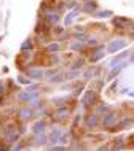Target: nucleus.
Wrapping results in <instances>:
<instances>
[{"label":"nucleus","instance_id":"1","mask_svg":"<svg viewBox=\"0 0 134 151\" xmlns=\"http://www.w3.org/2000/svg\"><path fill=\"white\" fill-rule=\"evenodd\" d=\"M42 14H43L45 21L50 24H58L61 19L59 10H56L53 5H46V3H43V6H42Z\"/></svg>","mask_w":134,"mask_h":151},{"label":"nucleus","instance_id":"2","mask_svg":"<svg viewBox=\"0 0 134 151\" xmlns=\"http://www.w3.org/2000/svg\"><path fill=\"white\" fill-rule=\"evenodd\" d=\"M19 134H21V132H19V130L16 129V127H8V129L3 130L2 137L5 138V142H7L8 145H10V148H11V145H13L14 142L19 138Z\"/></svg>","mask_w":134,"mask_h":151},{"label":"nucleus","instance_id":"3","mask_svg":"<svg viewBox=\"0 0 134 151\" xmlns=\"http://www.w3.org/2000/svg\"><path fill=\"white\" fill-rule=\"evenodd\" d=\"M96 100H97V92L93 91V89H89V91L85 92V96L82 99V104H83V107H89V105H94Z\"/></svg>","mask_w":134,"mask_h":151},{"label":"nucleus","instance_id":"4","mask_svg":"<svg viewBox=\"0 0 134 151\" xmlns=\"http://www.w3.org/2000/svg\"><path fill=\"white\" fill-rule=\"evenodd\" d=\"M115 124H117V115L113 111L107 113V115L102 118V121H101V126H102L104 129H109V127H112V126H115Z\"/></svg>","mask_w":134,"mask_h":151},{"label":"nucleus","instance_id":"5","mask_svg":"<svg viewBox=\"0 0 134 151\" xmlns=\"http://www.w3.org/2000/svg\"><path fill=\"white\" fill-rule=\"evenodd\" d=\"M85 124H86L88 129H96L97 126L101 124L99 122V115H96V113H93V115H86V118H85Z\"/></svg>","mask_w":134,"mask_h":151},{"label":"nucleus","instance_id":"6","mask_svg":"<svg viewBox=\"0 0 134 151\" xmlns=\"http://www.w3.org/2000/svg\"><path fill=\"white\" fill-rule=\"evenodd\" d=\"M26 75H27V78H30V80H40V78L45 76V72L42 70V68L30 67V68H26Z\"/></svg>","mask_w":134,"mask_h":151},{"label":"nucleus","instance_id":"7","mask_svg":"<svg viewBox=\"0 0 134 151\" xmlns=\"http://www.w3.org/2000/svg\"><path fill=\"white\" fill-rule=\"evenodd\" d=\"M62 134H64V130L61 129V127H56V129L51 130V134L48 135V142L51 143V146L56 145V143H59V138H61V135H62Z\"/></svg>","mask_w":134,"mask_h":151},{"label":"nucleus","instance_id":"8","mask_svg":"<svg viewBox=\"0 0 134 151\" xmlns=\"http://www.w3.org/2000/svg\"><path fill=\"white\" fill-rule=\"evenodd\" d=\"M113 24H115L117 29H125V27L128 26H133V21L128 18H121V16H117V18H113Z\"/></svg>","mask_w":134,"mask_h":151},{"label":"nucleus","instance_id":"9","mask_svg":"<svg viewBox=\"0 0 134 151\" xmlns=\"http://www.w3.org/2000/svg\"><path fill=\"white\" fill-rule=\"evenodd\" d=\"M126 46V42L125 40H113V42L107 46V51L109 52H117L118 50H121V48Z\"/></svg>","mask_w":134,"mask_h":151},{"label":"nucleus","instance_id":"10","mask_svg":"<svg viewBox=\"0 0 134 151\" xmlns=\"http://www.w3.org/2000/svg\"><path fill=\"white\" fill-rule=\"evenodd\" d=\"M80 13H82V6H75L74 10H72L70 13L66 16V19H64V26H70L72 21H74V18H77Z\"/></svg>","mask_w":134,"mask_h":151},{"label":"nucleus","instance_id":"11","mask_svg":"<svg viewBox=\"0 0 134 151\" xmlns=\"http://www.w3.org/2000/svg\"><path fill=\"white\" fill-rule=\"evenodd\" d=\"M69 115H70V110L66 108V107H59L58 110H56V113H54V116H56V119L58 121H66Z\"/></svg>","mask_w":134,"mask_h":151},{"label":"nucleus","instance_id":"12","mask_svg":"<svg viewBox=\"0 0 134 151\" xmlns=\"http://www.w3.org/2000/svg\"><path fill=\"white\" fill-rule=\"evenodd\" d=\"M82 11L83 13H88V14H94L97 11V3L93 0V2H85L83 6H82Z\"/></svg>","mask_w":134,"mask_h":151},{"label":"nucleus","instance_id":"13","mask_svg":"<svg viewBox=\"0 0 134 151\" xmlns=\"http://www.w3.org/2000/svg\"><path fill=\"white\" fill-rule=\"evenodd\" d=\"M19 118H21L22 121H27V119H30L32 116H34V111H32L30 108H27V107H22L21 110H19Z\"/></svg>","mask_w":134,"mask_h":151},{"label":"nucleus","instance_id":"14","mask_svg":"<svg viewBox=\"0 0 134 151\" xmlns=\"http://www.w3.org/2000/svg\"><path fill=\"white\" fill-rule=\"evenodd\" d=\"M45 127H46V122H45L43 119H40L32 126V132L34 134H42V132H45Z\"/></svg>","mask_w":134,"mask_h":151},{"label":"nucleus","instance_id":"15","mask_svg":"<svg viewBox=\"0 0 134 151\" xmlns=\"http://www.w3.org/2000/svg\"><path fill=\"white\" fill-rule=\"evenodd\" d=\"M110 111H112V108L109 107V105H104V104H99L96 107V110H94L96 115H102V116H105L107 113H110Z\"/></svg>","mask_w":134,"mask_h":151},{"label":"nucleus","instance_id":"16","mask_svg":"<svg viewBox=\"0 0 134 151\" xmlns=\"http://www.w3.org/2000/svg\"><path fill=\"white\" fill-rule=\"evenodd\" d=\"M59 51H61V45L58 42H53V43L46 45V52H50V54H58Z\"/></svg>","mask_w":134,"mask_h":151},{"label":"nucleus","instance_id":"17","mask_svg":"<svg viewBox=\"0 0 134 151\" xmlns=\"http://www.w3.org/2000/svg\"><path fill=\"white\" fill-rule=\"evenodd\" d=\"M133 126H134V121H133V119H128V118H126V119H123V121H120V122H118V129H120V130H121V129L133 127Z\"/></svg>","mask_w":134,"mask_h":151},{"label":"nucleus","instance_id":"18","mask_svg":"<svg viewBox=\"0 0 134 151\" xmlns=\"http://www.w3.org/2000/svg\"><path fill=\"white\" fill-rule=\"evenodd\" d=\"M48 140V137L45 135V132L42 134H35V145H45Z\"/></svg>","mask_w":134,"mask_h":151},{"label":"nucleus","instance_id":"19","mask_svg":"<svg viewBox=\"0 0 134 151\" xmlns=\"http://www.w3.org/2000/svg\"><path fill=\"white\" fill-rule=\"evenodd\" d=\"M104 54H105V52H104L102 50H96V51H94V54H91L89 60H91V62H97L99 59H102V58H104Z\"/></svg>","mask_w":134,"mask_h":151},{"label":"nucleus","instance_id":"20","mask_svg":"<svg viewBox=\"0 0 134 151\" xmlns=\"http://www.w3.org/2000/svg\"><path fill=\"white\" fill-rule=\"evenodd\" d=\"M85 45H86V42H80V40H77L75 43L70 45V50L72 51H82L83 48H85Z\"/></svg>","mask_w":134,"mask_h":151},{"label":"nucleus","instance_id":"21","mask_svg":"<svg viewBox=\"0 0 134 151\" xmlns=\"http://www.w3.org/2000/svg\"><path fill=\"white\" fill-rule=\"evenodd\" d=\"M126 56H128V51H125V52H121V54L115 56V58L112 59V62H110V67H115V64H117V62H120L121 59H125Z\"/></svg>","mask_w":134,"mask_h":151},{"label":"nucleus","instance_id":"22","mask_svg":"<svg viewBox=\"0 0 134 151\" xmlns=\"http://www.w3.org/2000/svg\"><path fill=\"white\" fill-rule=\"evenodd\" d=\"M32 48H34V43H32V38H27L26 42H24L22 45H21V51H30Z\"/></svg>","mask_w":134,"mask_h":151},{"label":"nucleus","instance_id":"23","mask_svg":"<svg viewBox=\"0 0 134 151\" xmlns=\"http://www.w3.org/2000/svg\"><path fill=\"white\" fill-rule=\"evenodd\" d=\"M125 65H126V64H121V65H118L117 68H113V70L110 72V75H109V80H115V76L118 75V73H120V70L125 67Z\"/></svg>","mask_w":134,"mask_h":151},{"label":"nucleus","instance_id":"24","mask_svg":"<svg viewBox=\"0 0 134 151\" xmlns=\"http://www.w3.org/2000/svg\"><path fill=\"white\" fill-rule=\"evenodd\" d=\"M78 75H80V72L77 70V68H72V70L69 72L67 75H64V76H66V80H74V78H77Z\"/></svg>","mask_w":134,"mask_h":151},{"label":"nucleus","instance_id":"25","mask_svg":"<svg viewBox=\"0 0 134 151\" xmlns=\"http://www.w3.org/2000/svg\"><path fill=\"white\" fill-rule=\"evenodd\" d=\"M112 14V11L110 10H104V11H96L94 16L96 18H109V16Z\"/></svg>","mask_w":134,"mask_h":151},{"label":"nucleus","instance_id":"26","mask_svg":"<svg viewBox=\"0 0 134 151\" xmlns=\"http://www.w3.org/2000/svg\"><path fill=\"white\" fill-rule=\"evenodd\" d=\"M62 80H66V76H64V75H54L53 78H50L48 81H51V83H59V81H62Z\"/></svg>","mask_w":134,"mask_h":151},{"label":"nucleus","instance_id":"27","mask_svg":"<svg viewBox=\"0 0 134 151\" xmlns=\"http://www.w3.org/2000/svg\"><path fill=\"white\" fill-rule=\"evenodd\" d=\"M77 40H80V42H86L88 35L85 34V32H80V34H77Z\"/></svg>","mask_w":134,"mask_h":151},{"label":"nucleus","instance_id":"28","mask_svg":"<svg viewBox=\"0 0 134 151\" xmlns=\"http://www.w3.org/2000/svg\"><path fill=\"white\" fill-rule=\"evenodd\" d=\"M62 102H66V97H58V99H53V104L58 105V107L62 105Z\"/></svg>","mask_w":134,"mask_h":151},{"label":"nucleus","instance_id":"29","mask_svg":"<svg viewBox=\"0 0 134 151\" xmlns=\"http://www.w3.org/2000/svg\"><path fill=\"white\" fill-rule=\"evenodd\" d=\"M53 32H54L56 35H61V34H64V29L59 26H56V27H53Z\"/></svg>","mask_w":134,"mask_h":151},{"label":"nucleus","instance_id":"30","mask_svg":"<svg viewBox=\"0 0 134 151\" xmlns=\"http://www.w3.org/2000/svg\"><path fill=\"white\" fill-rule=\"evenodd\" d=\"M82 65H83V59H80V60H77V62L72 65V68H77V70H78V68L82 67Z\"/></svg>","mask_w":134,"mask_h":151},{"label":"nucleus","instance_id":"31","mask_svg":"<svg viewBox=\"0 0 134 151\" xmlns=\"http://www.w3.org/2000/svg\"><path fill=\"white\" fill-rule=\"evenodd\" d=\"M83 89H85L83 86H80V88H77V89H75V91H74V96H75V97H78V96H82V91H83Z\"/></svg>","mask_w":134,"mask_h":151},{"label":"nucleus","instance_id":"32","mask_svg":"<svg viewBox=\"0 0 134 151\" xmlns=\"http://www.w3.org/2000/svg\"><path fill=\"white\" fill-rule=\"evenodd\" d=\"M75 5H77L75 0H69V2L66 3V8H75Z\"/></svg>","mask_w":134,"mask_h":151},{"label":"nucleus","instance_id":"33","mask_svg":"<svg viewBox=\"0 0 134 151\" xmlns=\"http://www.w3.org/2000/svg\"><path fill=\"white\" fill-rule=\"evenodd\" d=\"M51 150H54V151H64V150H66V146H56V145H53Z\"/></svg>","mask_w":134,"mask_h":151},{"label":"nucleus","instance_id":"34","mask_svg":"<svg viewBox=\"0 0 134 151\" xmlns=\"http://www.w3.org/2000/svg\"><path fill=\"white\" fill-rule=\"evenodd\" d=\"M86 45H89V46H94V45H96V38H88L86 40Z\"/></svg>","mask_w":134,"mask_h":151},{"label":"nucleus","instance_id":"35","mask_svg":"<svg viewBox=\"0 0 134 151\" xmlns=\"http://www.w3.org/2000/svg\"><path fill=\"white\" fill-rule=\"evenodd\" d=\"M19 83H22V84H29V83H30V80H26L24 76H19Z\"/></svg>","mask_w":134,"mask_h":151},{"label":"nucleus","instance_id":"36","mask_svg":"<svg viewBox=\"0 0 134 151\" xmlns=\"http://www.w3.org/2000/svg\"><path fill=\"white\" fill-rule=\"evenodd\" d=\"M43 113H45V108H38L37 111L34 113V115H35V116H40V115H43Z\"/></svg>","mask_w":134,"mask_h":151},{"label":"nucleus","instance_id":"37","mask_svg":"<svg viewBox=\"0 0 134 151\" xmlns=\"http://www.w3.org/2000/svg\"><path fill=\"white\" fill-rule=\"evenodd\" d=\"M5 92V86H3V81H0V96H3Z\"/></svg>","mask_w":134,"mask_h":151},{"label":"nucleus","instance_id":"38","mask_svg":"<svg viewBox=\"0 0 134 151\" xmlns=\"http://www.w3.org/2000/svg\"><path fill=\"white\" fill-rule=\"evenodd\" d=\"M75 32H77V34H80V32H83V27H75Z\"/></svg>","mask_w":134,"mask_h":151},{"label":"nucleus","instance_id":"39","mask_svg":"<svg viewBox=\"0 0 134 151\" xmlns=\"http://www.w3.org/2000/svg\"><path fill=\"white\" fill-rule=\"evenodd\" d=\"M109 148H110V145H104V146H101L99 150H109Z\"/></svg>","mask_w":134,"mask_h":151},{"label":"nucleus","instance_id":"40","mask_svg":"<svg viewBox=\"0 0 134 151\" xmlns=\"http://www.w3.org/2000/svg\"><path fill=\"white\" fill-rule=\"evenodd\" d=\"M85 2H93V0H83V3H85Z\"/></svg>","mask_w":134,"mask_h":151},{"label":"nucleus","instance_id":"41","mask_svg":"<svg viewBox=\"0 0 134 151\" xmlns=\"http://www.w3.org/2000/svg\"><path fill=\"white\" fill-rule=\"evenodd\" d=\"M131 62H134V56H133V58H131Z\"/></svg>","mask_w":134,"mask_h":151},{"label":"nucleus","instance_id":"42","mask_svg":"<svg viewBox=\"0 0 134 151\" xmlns=\"http://www.w3.org/2000/svg\"><path fill=\"white\" fill-rule=\"evenodd\" d=\"M0 137H2V132H0Z\"/></svg>","mask_w":134,"mask_h":151},{"label":"nucleus","instance_id":"43","mask_svg":"<svg viewBox=\"0 0 134 151\" xmlns=\"http://www.w3.org/2000/svg\"><path fill=\"white\" fill-rule=\"evenodd\" d=\"M133 30H134V27H133Z\"/></svg>","mask_w":134,"mask_h":151}]
</instances>
